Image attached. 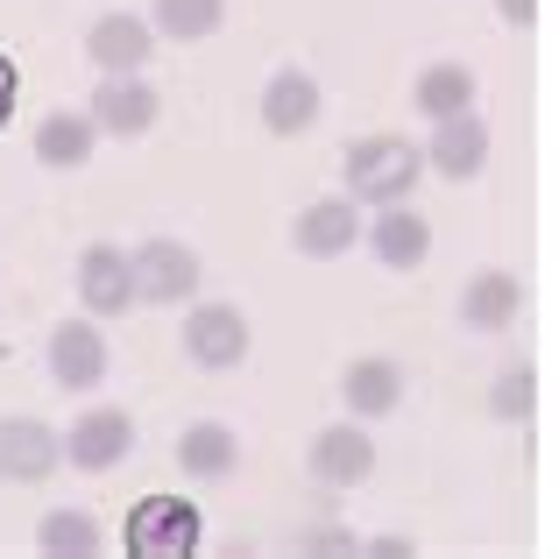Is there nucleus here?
Segmentation results:
<instances>
[{
	"label": "nucleus",
	"mask_w": 559,
	"mask_h": 559,
	"mask_svg": "<svg viewBox=\"0 0 559 559\" xmlns=\"http://www.w3.org/2000/svg\"><path fill=\"white\" fill-rule=\"evenodd\" d=\"M121 546L135 559H191L199 552V510H191L185 496H142V503L128 510Z\"/></svg>",
	"instance_id": "6"
},
{
	"label": "nucleus",
	"mask_w": 559,
	"mask_h": 559,
	"mask_svg": "<svg viewBox=\"0 0 559 559\" xmlns=\"http://www.w3.org/2000/svg\"><path fill=\"white\" fill-rule=\"evenodd\" d=\"M57 447H64V461L79 475H107V467H121L135 453V418L121 404H93L71 418V432H57Z\"/></svg>",
	"instance_id": "8"
},
{
	"label": "nucleus",
	"mask_w": 559,
	"mask_h": 559,
	"mask_svg": "<svg viewBox=\"0 0 559 559\" xmlns=\"http://www.w3.org/2000/svg\"><path fill=\"white\" fill-rule=\"evenodd\" d=\"M305 475H312L326 496H341V489H361V481L376 475V439L361 432V418L319 425V432H312V447H305Z\"/></svg>",
	"instance_id": "7"
},
{
	"label": "nucleus",
	"mask_w": 559,
	"mask_h": 559,
	"mask_svg": "<svg viewBox=\"0 0 559 559\" xmlns=\"http://www.w3.org/2000/svg\"><path fill=\"white\" fill-rule=\"evenodd\" d=\"M14 99H22V71H14V57L0 50V128L14 121Z\"/></svg>",
	"instance_id": "24"
},
{
	"label": "nucleus",
	"mask_w": 559,
	"mask_h": 559,
	"mask_svg": "<svg viewBox=\"0 0 559 559\" xmlns=\"http://www.w3.org/2000/svg\"><path fill=\"white\" fill-rule=\"evenodd\" d=\"M43 355H50V382H57L64 396H93L99 382H107V369H114V347H107V333H99L93 312L57 319Z\"/></svg>",
	"instance_id": "5"
},
{
	"label": "nucleus",
	"mask_w": 559,
	"mask_h": 559,
	"mask_svg": "<svg viewBox=\"0 0 559 559\" xmlns=\"http://www.w3.org/2000/svg\"><path fill=\"white\" fill-rule=\"evenodd\" d=\"M361 552H376V559H404V552H418V546H411V538H369Z\"/></svg>",
	"instance_id": "27"
},
{
	"label": "nucleus",
	"mask_w": 559,
	"mask_h": 559,
	"mask_svg": "<svg viewBox=\"0 0 559 559\" xmlns=\"http://www.w3.org/2000/svg\"><path fill=\"white\" fill-rule=\"evenodd\" d=\"M262 128H270L276 142H298L319 128V114H326V93H319V79L305 64H276L270 79H262V99H255Z\"/></svg>",
	"instance_id": "9"
},
{
	"label": "nucleus",
	"mask_w": 559,
	"mask_h": 559,
	"mask_svg": "<svg viewBox=\"0 0 559 559\" xmlns=\"http://www.w3.org/2000/svg\"><path fill=\"white\" fill-rule=\"evenodd\" d=\"M518 312H524V276H510V270H475L461 284V326L467 333H510L518 326Z\"/></svg>",
	"instance_id": "16"
},
{
	"label": "nucleus",
	"mask_w": 559,
	"mask_h": 559,
	"mask_svg": "<svg viewBox=\"0 0 559 559\" xmlns=\"http://www.w3.org/2000/svg\"><path fill=\"white\" fill-rule=\"evenodd\" d=\"M85 114H93L99 135L142 142L156 121H164V93H156L142 71H99V85H93V99H85Z\"/></svg>",
	"instance_id": "4"
},
{
	"label": "nucleus",
	"mask_w": 559,
	"mask_h": 559,
	"mask_svg": "<svg viewBox=\"0 0 559 559\" xmlns=\"http://www.w3.org/2000/svg\"><path fill=\"white\" fill-rule=\"evenodd\" d=\"M248 347H255V326H248L241 305L227 298H191L185 305V361L205 376H227L248 361Z\"/></svg>",
	"instance_id": "3"
},
{
	"label": "nucleus",
	"mask_w": 559,
	"mask_h": 559,
	"mask_svg": "<svg viewBox=\"0 0 559 559\" xmlns=\"http://www.w3.org/2000/svg\"><path fill=\"white\" fill-rule=\"evenodd\" d=\"M489 418L496 425H532L538 418V369L532 361H510V369L489 382Z\"/></svg>",
	"instance_id": "23"
},
{
	"label": "nucleus",
	"mask_w": 559,
	"mask_h": 559,
	"mask_svg": "<svg viewBox=\"0 0 559 559\" xmlns=\"http://www.w3.org/2000/svg\"><path fill=\"white\" fill-rule=\"evenodd\" d=\"M178 467L191 481H227L241 467V432L219 425V418H191L178 432Z\"/></svg>",
	"instance_id": "19"
},
{
	"label": "nucleus",
	"mask_w": 559,
	"mask_h": 559,
	"mask_svg": "<svg viewBox=\"0 0 559 559\" xmlns=\"http://www.w3.org/2000/svg\"><path fill=\"white\" fill-rule=\"evenodd\" d=\"M298 552H361V538L355 532H312Z\"/></svg>",
	"instance_id": "25"
},
{
	"label": "nucleus",
	"mask_w": 559,
	"mask_h": 559,
	"mask_svg": "<svg viewBox=\"0 0 559 559\" xmlns=\"http://www.w3.org/2000/svg\"><path fill=\"white\" fill-rule=\"evenodd\" d=\"M361 241H369V255L382 262V270H425L432 262V219L418 213L411 199H396V205H376L369 219H361Z\"/></svg>",
	"instance_id": "10"
},
{
	"label": "nucleus",
	"mask_w": 559,
	"mask_h": 559,
	"mask_svg": "<svg viewBox=\"0 0 559 559\" xmlns=\"http://www.w3.org/2000/svg\"><path fill=\"white\" fill-rule=\"evenodd\" d=\"M361 241V205L347 199H312V205H298V219H290V248H298L305 262H341L347 248Z\"/></svg>",
	"instance_id": "15"
},
{
	"label": "nucleus",
	"mask_w": 559,
	"mask_h": 559,
	"mask_svg": "<svg viewBox=\"0 0 559 559\" xmlns=\"http://www.w3.org/2000/svg\"><path fill=\"white\" fill-rule=\"evenodd\" d=\"M71 284H79V305L93 319H121L128 305H135V276H128L121 241H85L79 262H71Z\"/></svg>",
	"instance_id": "12"
},
{
	"label": "nucleus",
	"mask_w": 559,
	"mask_h": 559,
	"mask_svg": "<svg viewBox=\"0 0 559 559\" xmlns=\"http://www.w3.org/2000/svg\"><path fill=\"white\" fill-rule=\"evenodd\" d=\"M36 552H50V559H99L107 552V532H99L93 510H50V518L36 524Z\"/></svg>",
	"instance_id": "22"
},
{
	"label": "nucleus",
	"mask_w": 559,
	"mask_h": 559,
	"mask_svg": "<svg viewBox=\"0 0 559 559\" xmlns=\"http://www.w3.org/2000/svg\"><path fill=\"white\" fill-rule=\"evenodd\" d=\"M156 43H205L227 28V0H150Z\"/></svg>",
	"instance_id": "21"
},
{
	"label": "nucleus",
	"mask_w": 559,
	"mask_h": 559,
	"mask_svg": "<svg viewBox=\"0 0 559 559\" xmlns=\"http://www.w3.org/2000/svg\"><path fill=\"white\" fill-rule=\"evenodd\" d=\"M481 99V79L467 64H453V57H439V64H425L418 79H411V107L425 114V121H447V114H467Z\"/></svg>",
	"instance_id": "20"
},
{
	"label": "nucleus",
	"mask_w": 559,
	"mask_h": 559,
	"mask_svg": "<svg viewBox=\"0 0 559 559\" xmlns=\"http://www.w3.org/2000/svg\"><path fill=\"white\" fill-rule=\"evenodd\" d=\"M489 156H496V135H489V121H481V107L432 121V142H425V170H439V178L467 185V178H481V170H489Z\"/></svg>",
	"instance_id": "11"
},
{
	"label": "nucleus",
	"mask_w": 559,
	"mask_h": 559,
	"mask_svg": "<svg viewBox=\"0 0 559 559\" xmlns=\"http://www.w3.org/2000/svg\"><path fill=\"white\" fill-rule=\"evenodd\" d=\"M425 178V150L411 135H390V128H376V135H355L341 150V185L355 205H396L411 199V185Z\"/></svg>",
	"instance_id": "1"
},
{
	"label": "nucleus",
	"mask_w": 559,
	"mask_h": 559,
	"mask_svg": "<svg viewBox=\"0 0 559 559\" xmlns=\"http://www.w3.org/2000/svg\"><path fill=\"white\" fill-rule=\"evenodd\" d=\"M496 14H503L510 28H538V0H496Z\"/></svg>",
	"instance_id": "26"
},
{
	"label": "nucleus",
	"mask_w": 559,
	"mask_h": 559,
	"mask_svg": "<svg viewBox=\"0 0 559 559\" xmlns=\"http://www.w3.org/2000/svg\"><path fill=\"white\" fill-rule=\"evenodd\" d=\"M93 150H99V128H93L85 107H57V114L36 121V164L43 170H85Z\"/></svg>",
	"instance_id": "17"
},
{
	"label": "nucleus",
	"mask_w": 559,
	"mask_h": 559,
	"mask_svg": "<svg viewBox=\"0 0 559 559\" xmlns=\"http://www.w3.org/2000/svg\"><path fill=\"white\" fill-rule=\"evenodd\" d=\"M57 467H64V447H57V425L28 418V411L0 418V481H14V489H36V481H50Z\"/></svg>",
	"instance_id": "13"
},
{
	"label": "nucleus",
	"mask_w": 559,
	"mask_h": 559,
	"mask_svg": "<svg viewBox=\"0 0 559 559\" xmlns=\"http://www.w3.org/2000/svg\"><path fill=\"white\" fill-rule=\"evenodd\" d=\"M85 57H93V71H150V57H156L150 14H128V8L93 14L85 22Z\"/></svg>",
	"instance_id": "14"
},
{
	"label": "nucleus",
	"mask_w": 559,
	"mask_h": 559,
	"mask_svg": "<svg viewBox=\"0 0 559 559\" xmlns=\"http://www.w3.org/2000/svg\"><path fill=\"white\" fill-rule=\"evenodd\" d=\"M128 276H135V305L170 312V305L199 298L205 262H199V248H191V241H178V234H150V241L128 248Z\"/></svg>",
	"instance_id": "2"
},
{
	"label": "nucleus",
	"mask_w": 559,
	"mask_h": 559,
	"mask_svg": "<svg viewBox=\"0 0 559 559\" xmlns=\"http://www.w3.org/2000/svg\"><path fill=\"white\" fill-rule=\"evenodd\" d=\"M341 404L355 411V418H390V411L404 404V369H396L390 355H355L341 369Z\"/></svg>",
	"instance_id": "18"
}]
</instances>
